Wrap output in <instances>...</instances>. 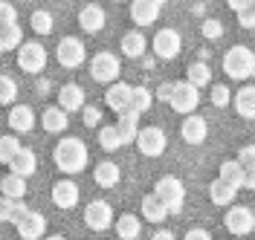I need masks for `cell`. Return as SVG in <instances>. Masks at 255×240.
Segmentation results:
<instances>
[{"mask_svg": "<svg viewBox=\"0 0 255 240\" xmlns=\"http://www.w3.org/2000/svg\"><path fill=\"white\" fill-rule=\"evenodd\" d=\"M52 160L58 165V171H64V174H81L90 162V154H87V145L81 142L79 136H64V139H58L55 151H52Z\"/></svg>", "mask_w": 255, "mask_h": 240, "instance_id": "1", "label": "cell"}, {"mask_svg": "<svg viewBox=\"0 0 255 240\" xmlns=\"http://www.w3.org/2000/svg\"><path fill=\"white\" fill-rule=\"evenodd\" d=\"M154 197L162 203V208H165L168 214H180L183 206H186V185L171 174L159 176L157 185H154Z\"/></svg>", "mask_w": 255, "mask_h": 240, "instance_id": "2", "label": "cell"}, {"mask_svg": "<svg viewBox=\"0 0 255 240\" xmlns=\"http://www.w3.org/2000/svg\"><path fill=\"white\" fill-rule=\"evenodd\" d=\"M223 73L229 76V79H253L255 76V52L250 47H232L226 49V55H223Z\"/></svg>", "mask_w": 255, "mask_h": 240, "instance_id": "3", "label": "cell"}, {"mask_svg": "<svg viewBox=\"0 0 255 240\" xmlns=\"http://www.w3.org/2000/svg\"><path fill=\"white\" fill-rule=\"evenodd\" d=\"M47 47L44 44H38V41H26V44H20L17 47V67L23 70V73H29V76H38L44 67H47Z\"/></svg>", "mask_w": 255, "mask_h": 240, "instance_id": "4", "label": "cell"}, {"mask_svg": "<svg viewBox=\"0 0 255 240\" xmlns=\"http://www.w3.org/2000/svg\"><path fill=\"white\" fill-rule=\"evenodd\" d=\"M133 142H136V148H139L142 157H162L165 148H168V136H165L162 128L151 125V128H139V133H136Z\"/></svg>", "mask_w": 255, "mask_h": 240, "instance_id": "5", "label": "cell"}, {"mask_svg": "<svg viewBox=\"0 0 255 240\" xmlns=\"http://www.w3.org/2000/svg\"><path fill=\"white\" fill-rule=\"evenodd\" d=\"M119 73H122V67H119V58L113 52H96L93 55V61H90V76H93V81H99V84H113V81H119Z\"/></svg>", "mask_w": 255, "mask_h": 240, "instance_id": "6", "label": "cell"}, {"mask_svg": "<svg viewBox=\"0 0 255 240\" xmlns=\"http://www.w3.org/2000/svg\"><path fill=\"white\" fill-rule=\"evenodd\" d=\"M168 104L174 107V113H183V116H191V113L200 107V90H194L186 81H174V90H171V98Z\"/></svg>", "mask_w": 255, "mask_h": 240, "instance_id": "7", "label": "cell"}, {"mask_svg": "<svg viewBox=\"0 0 255 240\" xmlns=\"http://www.w3.org/2000/svg\"><path fill=\"white\" fill-rule=\"evenodd\" d=\"M223 226H226V232H232L235 238H247V235H253L255 229V214L250 206H232L226 211V217H223Z\"/></svg>", "mask_w": 255, "mask_h": 240, "instance_id": "8", "label": "cell"}, {"mask_svg": "<svg viewBox=\"0 0 255 240\" xmlns=\"http://www.w3.org/2000/svg\"><path fill=\"white\" fill-rule=\"evenodd\" d=\"M55 58H58V64H61V67H67V70H76V67L84 64L87 52H84V44H81L79 38L67 35V38H61V41H58Z\"/></svg>", "mask_w": 255, "mask_h": 240, "instance_id": "9", "label": "cell"}, {"mask_svg": "<svg viewBox=\"0 0 255 240\" xmlns=\"http://www.w3.org/2000/svg\"><path fill=\"white\" fill-rule=\"evenodd\" d=\"M154 52H157V58H165V61H171V58H177L180 55V49H183V38H180V32L177 29H171V26H165V29H157V35H154Z\"/></svg>", "mask_w": 255, "mask_h": 240, "instance_id": "10", "label": "cell"}, {"mask_svg": "<svg viewBox=\"0 0 255 240\" xmlns=\"http://www.w3.org/2000/svg\"><path fill=\"white\" fill-rule=\"evenodd\" d=\"M84 223H87V229H93V232H105V229H111L113 226V206L111 203H105V200H93V203H87V208H84Z\"/></svg>", "mask_w": 255, "mask_h": 240, "instance_id": "11", "label": "cell"}, {"mask_svg": "<svg viewBox=\"0 0 255 240\" xmlns=\"http://www.w3.org/2000/svg\"><path fill=\"white\" fill-rule=\"evenodd\" d=\"M15 229L23 240H38V238H44V232H47V217L29 208V211L15 223Z\"/></svg>", "mask_w": 255, "mask_h": 240, "instance_id": "12", "label": "cell"}, {"mask_svg": "<svg viewBox=\"0 0 255 240\" xmlns=\"http://www.w3.org/2000/svg\"><path fill=\"white\" fill-rule=\"evenodd\" d=\"M159 12H162V3L159 0H133L130 3V20L136 26H151L157 23Z\"/></svg>", "mask_w": 255, "mask_h": 240, "instance_id": "13", "label": "cell"}, {"mask_svg": "<svg viewBox=\"0 0 255 240\" xmlns=\"http://www.w3.org/2000/svg\"><path fill=\"white\" fill-rule=\"evenodd\" d=\"M79 200H81V191L73 179H58V182L52 185V203L58 208H76Z\"/></svg>", "mask_w": 255, "mask_h": 240, "instance_id": "14", "label": "cell"}, {"mask_svg": "<svg viewBox=\"0 0 255 240\" xmlns=\"http://www.w3.org/2000/svg\"><path fill=\"white\" fill-rule=\"evenodd\" d=\"M180 133H183V139H186L189 145H203L206 136H209V125H206L203 116H186Z\"/></svg>", "mask_w": 255, "mask_h": 240, "instance_id": "15", "label": "cell"}, {"mask_svg": "<svg viewBox=\"0 0 255 240\" xmlns=\"http://www.w3.org/2000/svg\"><path fill=\"white\" fill-rule=\"evenodd\" d=\"M55 107H61L64 113L81 110L84 107V90H81V84H64L61 90H58V104Z\"/></svg>", "mask_w": 255, "mask_h": 240, "instance_id": "16", "label": "cell"}, {"mask_svg": "<svg viewBox=\"0 0 255 240\" xmlns=\"http://www.w3.org/2000/svg\"><path fill=\"white\" fill-rule=\"evenodd\" d=\"M105 101H108V107L113 113H125L128 101H130V87H128L125 81H113L111 87H108V93H105Z\"/></svg>", "mask_w": 255, "mask_h": 240, "instance_id": "17", "label": "cell"}, {"mask_svg": "<svg viewBox=\"0 0 255 240\" xmlns=\"http://www.w3.org/2000/svg\"><path fill=\"white\" fill-rule=\"evenodd\" d=\"M9 168H12V174L20 176V179H26V176L35 174V168H38V160H35V151H29V148H20L15 157H12V162H9Z\"/></svg>", "mask_w": 255, "mask_h": 240, "instance_id": "18", "label": "cell"}, {"mask_svg": "<svg viewBox=\"0 0 255 240\" xmlns=\"http://www.w3.org/2000/svg\"><path fill=\"white\" fill-rule=\"evenodd\" d=\"M9 128H12V133H29L35 128V113H32V107L15 104L9 110Z\"/></svg>", "mask_w": 255, "mask_h": 240, "instance_id": "19", "label": "cell"}, {"mask_svg": "<svg viewBox=\"0 0 255 240\" xmlns=\"http://www.w3.org/2000/svg\"><path fill=\"white\" fill-rule=\"evenodd\" d=\"M79 23H81L84 32H99V29L105 26V9H102L99 3H87V6H81Z\"/></svg>", "mask_w": 255, "mask_h": 240, "instance_id": "20", "label": "cell"}, {"mask_svg": "<svg viewBox=\"0 0 255 240\" xmlns=\"http://www.w3.org/2000/svg\"><path fill=\"white\" fill-rule=\"evenodd\" d=\"M113 128H116V133H119V139H122V145L133 142V139H136V133H139V116H136L133 110L119 113V122H116Z\"/></svg>", "mask_w": 255, "mask_h": 240, "instance_id": "21", "label": "cell"}, {"mask_svg": "<svg viewBox=\"0 0 255 240\" xmlns=\"http://www.w3.org/2000/svg\"><path fill=\"white\" fill-rule=\"evenodd\" d=\"M93 179H96V185H102V188H113V185H119L122 171H119L116 162H99L93 171Z\"/></svg>", "mask_w": 255, "mask_h": 240, "instance_id": "22", "label": "cell"}, {"mask_svg": "<svg viewBox=\"0 0 255 240\" xmlns=\"http://www.w3.org/2000/svg\"><path fill=\"white\" fill-rule=\"evenodd\" d=\"M41 125H44L47 133H64L67 125H70V116L61 107H47V110L41 113Z\"/></svg>", "mask_w": 255, "mask_h": 240, "instance_id": "23", "label": "cell"}, {"mask_svg": "<svg viewBox=\"0 0 255 240\" xmlns=\"http://www.w3.org/2000/svg\"><path fill=\"white\" fill-rule=\"evenodd\" d=\"M113 226H116V235L122 240H136L139 232H142V223H139L136 214H122V217L113 220Z\"/></svg>", "mask_w": 255, "mask_h": 240, "instance_id": "24", "label": "cell"}, {"mask_svg": "<svg viewBox=\"0 0 255 240\" xmlns=\"http://www.w3.org/2000/svg\"><path fill=\"white\" fill-rule=\"evenodd\" d=\"M235 197H238V191H235L232 185L221 182V179H215V182L209 185V200H212L215 206H221V208L232 206V203H235Z\"/></svg>", "mask_w": 255, "mask_h": 240, "instance_id": "25", "label": "cell"}, {"mask_svg": "<svg viewBox=\"0 0 255 240\" xmlns=\"http://www.w3.org/2000/svg\"><path fill=\"white\" fill-rule=\"evenodd\" d=\"M145 47H148V41H145V35L139 32V29L122 35V52H125L128 58H142Z\"/></svg>", "mask_w": 255, "mask_h": 240, "instance_id": "26", "label": "cell"}, {"mask_svg": "<svg viewBox=\"0 0 255 240\" xmlns=\"http://www.w3.org/2000/svg\"><path fill=\"white\" fill-rule=\"evenodd\" d=\"M186 84H191L194 90L212 84V70H209L206 61H194V64H189V70H186Z\"/></svg>", "mask_w": 255, "mask_h": 240, "instance_id": "27", "label": "cell"}, {"mask_svg": "<svg viewBox=\"0 0 255 240\" xmlns=\"http://www.w3.org/2000/svg\"><path fill=\"white\" fill-rule=\"evenodd\" d=\"M0 191H3V200H23L26 197V179H20L15 174H6L0 179Z\"/></svg>", "mask_w": 255, "mask_h": 240, "instance_id": "28", "label": "cell"}, {"mask_svg": "<svg viewBox=\"0 0 255 240\" xmlns=\"http://www.w3.org/2000/svg\"><path fill=\"white\" fill-rule=\"evenodd\" d=\"M235 110H238V116H244V119H255V87H244V90H238L235 93Z\"/></svg>", "mask_w": 255, "mask_h": 240, "instance_id": "29", "label": "cell"}, {"mask_svg": "<svg viewBox=\"0 0 255 240\" xmlns=\"http://www.w3.org/2000/svg\"><path fill=\"white\" fill-rule=\"evenodd\" d=\"M151 101L154 93L148 87H130V101H128V110H133L136 116H142L145 110H151Z\"/></svg>", "mask_w": 255, "mask_h": 240, "instance_id": "30", "label": "cell"}, {"mask_svg": "<svg viewBox=\"0 0 255 240\" xmlns=\"http://www.w3.org/2000/svg\"><path fill=\"white\" fill-rule=\"evenodd\" d=\"M139 208H142V217L148 220V223H162V220L168 217V211L162 208V203H159L154 194H145V197H142V206H139Z\"/></svg>", "mask_w": 255, "mask_h": 240, "instance_id": "31", "label": "cell"}, {"mask_svg": "<svg viewBox=\"0 0 255 240\" xmlns=\"http://www.w3.org/2000/svg\"><path fill=\"white\" fill-rule=\"evenodd\" d=\"M26 211H29V206H26L23 200H3V197H0V220L17 223Z\"/></svg>", "mask_w": 255, "mask_h": 240, "instance_id": "32", "label": "cell"}, {"mask_svg": "<svg viewBox=\"0 0 255 240\" xmlns=\"http://www.w3.org/2000/svg\"><path fill=\"white\" fill-rule=\"evenodd\" d=\"M244 174H247V171L241 168L238 162L229 160V162H223V165H221V176H218V179H221V182H226V185H232V188L238 191L241 185H244Z\"/></svg>", "mask_w": 255, "mask_h": 240, "instance_id": "33", "label": "cell"}, {"mask_svg": "<svg viewBox=\"0 0 255 240\" xmlns=\"http://www.w3.org/2000/svg\"><path fill=\"white\" fill-rule=\"evenodd\" d=\"M99 145H102V151H105V154H113V151H119V148H122V139H119V133H116L113 125L99 128Z\"/></svg>", "mask_w": 255, "mask_h": 240, "instance_id": "34", "label": "cell"}, {"mask_svg": "<svg viewBox=\"0 0 255 240\" xmlns=\"http://www.w3.org/2000/svg\"><path fill=\"white\" fill-rule=\"evenodd\" d=\"M20 44H23V32H20V26H17V23L0 29V47H3V52H6V49H17Z\"/></svg>", "mask_w": 255, "mask_h": 240, "instance_id": "35", "label": "cell"}, {"mask_svg": "<svg viewBox=\"0 0 255 240\" xmlns=\"http://www.w3.org/2000/svg\"><path fill=\"white\" fill-rule=\"evenodd\" d=\"M20 148H23V145H20V139H17L15 133L0 136V162H3V165H9V162H12V157H15Z\"/></svg>", "mask_w": 255, "mask_h": 240, "instance_id": "36", "label": "cell"}, {"mask_svg": "<svg viewBox=\"0 0 255 240\" xmlns=\"http://www.w3.org/2000/svg\"><path fill=\"white\" fill-rule=\"evenodd\" d=\"M29 23H32V29L38 35H49L52 32V15H49L47 9H35L29 17Z\"/></svg>", "mask_w": 255, "mask_h": 240, "instance_id": "37", "label": "cell"}, {"mask_svg": "<svg viewBox=\"0 0 255 240\" xmlns=\"http://www.w3.org/2000/svg\"><path fill=\"white\" fill-rule=\"evenodd\" d=\"M17 98V81L12 76H0V104H9Z\"/></svg>", "mask_w": 255, "mask_h": 240, "instance_id": "38", "label": "cell"}, {"mask_svg": "<svg viewBox=\"0 0 255 240\" xmlns=\"http://www.w3.org/2000/svg\"><path fill=\"white\" fill-rule=\"evenodd\" d=\"M200 32H203V38L206 41H218V38H223V23L221 20H215V17H209V20H203V26H200Z\"/></svg>", "mask_w": 255, "mask_h": 240, "instance_id": "39", "label": "cell"}, {"mask_svg": "<svg viewBox=\"0 0 255 240\" xmlns=\"http://www.w3.org/2000/svg\"><path fill=\"white\" fill-rule=\"evenodd\" d=\"M229 101H232V90L223 87V84H215V87H212V104H215V107H226Z\"/></svg>", "mask_w": 255, "mask_h": 240, "instance_id": "40", "label": "cell"}, {"mask_svg": "<svg viewBox=\"0 0 255 240\" xmlns=\"http://www.w3.org/2000/svg\"><path fill=\"white\" fill-rule=\"evenodd\" d=\"M12 23H17V9L12 3H3L0 0V29L3 26H12Z\"/></svg>", "mask_w": 255, "mask_h": 240, "instance_id": "41", "label": "cell"}, {"mask_svg": "<svg viewBox=\"0 0 255 240\" xmlns=\"http://www.w3.org/2000/svg\"><path fill=\"white\" fill-rule=\"evenodd\" d=\"M81 119H84L87 128H99V122H102V110L93 107V104H87V107H81Z\"/></svg>", "mask_w": 255, "mask_h": 240, "instance_id": "42", "label": "cell"}, {"mask_svg": "<svg viewBox=\"0 0 255 240\" xmlns=\"http://www.w3.org/2000/svg\"><path fill=\"white\" fill-rule=\"evenodd\" d=\"M244 168V171H250L253 168V162H255V145H247V148H241V154H238V160H235Z\"/></svg>", "mask_w": 255, "mask_h": 240, "instance_id": "43", "label": "cell"}, {"mask_svg": "<svg viewBox=\"0 0 255 240\" xmlns=\"http://www.w3.org/2000/svg\"><path fill=\"white\" fill-rule=\"evenodd\" d=\"M238 23L244 26V29H253L255 26V3H250L247 9H241L238 12Z\"/></svg>", "mask_w": 255, "mask_h": 240, "instance_id": "44", "label": "cell"}, {"mask_svg": "<svg viewBox=\"0 0 255 240\" xmlns=\"http://www.w3.org/2000/svg\"><path fill=\"white\" fill-rule=\"evenodd\" d=\"M183 240H212V235H209L206 229H189Z\"/></svg>", "mask_w": 255, "mask_h": 240, "instance_id": "45", "label": "cell"}, {"mask_svg": "<svg viewBox=\"0 0 255 240\" xmlns=\"http://www.w3.org/2000/svg\"><path fill=\"white\" fill-rule=\"evenodd\" d=\"M171 90H174V84H171V81H162V84H159V90H157V98L168 101V98H171Z\"/></svg>", "mask_w": 255, "mask_h": 240, "instance_id": "46", "label": "cell"}, {"mask_svg": "<svg viewBox=\"0 0 255 240\" xmlns=\"http://www.w3.org/2000/svg\"><path fill=\"white\" fill-rule=\"evenodd\" d=\"M241 188H250V191L255 188V174H253V168H250V171L244 174V185H241Z\"/></svg>", "mask_w": 255, "mask_h": 240, "instance_id": "47", "label": "cell"}, {"mask_svg": "<svg viewBox=\"0 0 255 240\" xmlns=\"http://www.w3.org/2000/svg\"><path fill=\"white\" fill-rule=\"evenodd\" d=\"M250 3H253V0H232V3H229V6H232V9H235V12H241V9H247V6H250Z\"/></svg>", "mask_w": 255, "mask_h": 240, "instance_id": "48", "label": "cell"}, {"mask_svg": "<svg viewBox=\"0 0 255 240\" xmlns=\"http://www.w3.org/2000/svg\"><path fill=\"white\" fill-rule=\"evenodd\" d=\"M151 240H174V232H165V229H162V232H157Z\"/></svg>", "mask_w": 255, "mask_h": 240, "instance_id": "49", "label": "cell"}, {"mask_svg": "<svg viewBox=\"0 0 255 240\" xmlns=\"http://www.w3.org/2000/svg\"><path fill=\"white\" fill-rule=\"evenodd\" d=\"M47 240H67V238H61V235H52V238H47Z\"/></svg>", "mask_w": 255, "mask_h": 240, "instance_id": "50", "label": "cell"}, {"mask_svg": "<svg viewBox=\"0 0 255 240\" xmlns=\"http://www.w3.org/2000/svg\"><path fill=\"white\" fill-rule=\"evenodd\" d=\"M0 52H3V47H0Z\"/></svg>", "mask_w": 255, "mask_h": 240, "instance_id": "51", "label": "cell"}]
</instances>
